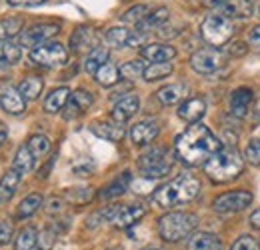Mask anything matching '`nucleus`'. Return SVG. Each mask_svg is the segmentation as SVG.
I'll use <instances>...</instances> for the list:
<instances>
[{
  "label": "nucleus",
  "mask_w": 260,
  "mask_h": 250,
  "mask_svg": "<svg viewBox=\"0 0 260 250\" xmlns=\"http://www.w3.org/2000/svg\"><path fill=\"white\" fill-rule=\"evenodd\" d=\"M222 148L218 136L208 128V126L194 122L192 126H188L174 144L176 157L182 164L186 166H204V162L212 154H216Z\"/></svg>",
  "instance_id": "nucleus-1"
},
{
  "label": "nucleus",
  "mask_w": 260,
  "mask_h": 250,
  "mask_svg": "<svg viewBox=\"0 0 260 250\" xmlns=\"http://www.w3.org/2000/svg\"><path fill=\"white\" fill-rule=\"evenodd\" d=\"M200 192V182L190 174H180L174 180L166 182L154 190L152 202L160 208H174L178 204H186L194 200Z\"/></svg>",
  "instance_id": "nucleus-2"
},
{
  "label": "nucleus",
  "mask_w": 260,
  "mask_h": 250,
  "mask_svg": "<svg viewBox=\"0 0 260 250\" xmlns=\"http://www.w3.org/2000/svg\"><path fill=\"white\" fill-rule=\"evenodd\" d=\"M244 170V158L236 150V146H222L216 154L204 162V172L212 182H230L238 178V174Z\"/></svg>",
  "instance_id": "nucleus-3"
},
{
  "label": "nucleus",
  "mask_w": 260,
  "mask_h": 250,
  "mask_svg": "<svg viewBox=\"0 0 260 250\" xmlns=\"http://www.w3.org/2000/svg\"><path fill=\"white\" fill-rule=\"evenodd\" d=\"M198 226V216L192 212H168L158 220V234L166 242H178L190 236Z\"/></svg>",
  "instance_id": "nucleus-4"
},
{
  "label": "nucleus",
  "mask_w": 260,
  "mask_h": 250,
  "mask_svg": "<svg viewBox=\"0 0 260 250\" xmlns=\"http://www.w3.org/2000/svg\"><path fill=\"white\" fill-rule=\"evenodd\" d=\"M234 34L232 18H228L224 12L220 14H210L202 20L200 24V36L210 44V46H222Z\"/></svg>",
  "instance_id": "nucleus-5"
},
{
  "label": "nucleus",
  "mask_w": 260,
  "mask_h": 250,
  "mask_svg": "<svg viewBox=\"0 0 260 250\" xmlns=\"http://www.w3.org/2000/svg\"><path fill=\"white\" fill-rule=\"evenodd\" d=\"M172 160L164 148H148L138 157V170L146 180L162 178L170 172Z\"/></svg>",
  "instance_id": "nucleus-6"
},
{
  "label": "nucleus",
  "mask_w": 260,
  "mask_h": 250,
  "mask_svg": "<svg viewBox=\"0 0 260 250\" xmlns=\"http://www.w3.org/2000/svg\"><path fill=\"white\" fill-rule=\"evenodd\" d=\"M144 214H146V208L140 206V204H130V206L114 204V206H108V208L100 210L96 216L118 226V228H128L132 224H136Z\"/></svg>",
  "instance_id": "nucleus-7"
},
{
  "label": "nucleus",
  "mask_w": 260,
  "mask_h": 250,
  "mask_svg": "<svg viewBox=\"0 0 260 250\" xmlns=\"http://www.w3.org/2000/svg\"><path fill=\"white\" fill-rule=\"evenodd\" d=\"M30 60L38 66H46V68L62 66L68 60V52L60 42H44V44L32 48Z\"/></svg>",
  "instance_id": "nucleus-8"
},
{
  "label": "nucleus",
  "mask_w": 260,
  "mask_h": 250,
  "mask_svg": "<svg viewBox=\"0 0 260 250\" xmlns=\"http://www.w3.org/2000/svg\"><path fill=\"white\" fill-rule=\"evenodd\" d=\"M226 64V54L216 48H200L190 56V66L198 74H212Z\"/></svg>",
  "instance_id": "nucleus-9"
},
{
  "label": "nucleus",
  "mask_w": 260,
  "mask_h": 250,
  "mask_svg": "<svg viewBox=\"0 0 260 250\" xmlns=\"http://www.w3.org/2000/svg\"><path fill=\"white\" fill-rule=\"evenodd\" d=\"M252 204V194L246 190H234V192H224L214 198L212 208L218 214H234Z\"/></svg>",
  "instance_id": "nucleus-10"
},
{
  "label": "nucleus",
  "mask_w": 260,
  "mask_h": 250,
  "mask_svg": "<svg viewBox=\"0 0 260 250\" xmlns=\"http://www.w3.org/2000/svg\"><path fill=\"white\" fill-rule=\"evenodd\" d=\"M60 30L58 24L54 22H40V24H32L30 28L20 32V46L26 48H36L40 44H44L48 38H52L56 32Z\"/></svg>",
  "instance_id": "nucleus-11"
},
{
  "label": "nucleus",
  "mask_w": 260,
  "mask_h": 250,
  "mask_svg": "<svg viewBox=\"0 0 260 250\" xmlns=\"http://www.w3.org/2000/svg\"><path fill=\"white\" fill-rule=\"evenodd\" d=\"M24 100L26 98L22 96V92L16 86H12L10 82H0V108L2 110L18 116V114H22L26 110V102Z\"/></svg>",
  "instance_id": "nucleus-12"
},
{
  "label": "nucleus",
  "mask_w": 260,
  "mask_h": 250,
  "mask_svg": "<svg viewBox=\"0 0 260 250\" xmlns=\"http://www.w3.org/2000/svg\"><path fill=\"white\" fill-rule=\"evenodd\" d=\"M158 132H160V124L156 118H144L130 128V138L136 146H146L158 136Z\"/></svg>",
  "instance_id": "nucleus-13"
},
{
  "label": "nucleus",
  "mask_w": 260,
  "mask_h": 250,
  "mask_svg": "<svg viewBox=\"0 0 260 250\" xmlns=\"http://www.w3.org/2000/svg\"><path fill=\"white\" fill-rule=\"evenodd\" d=\"M90 130L96 136L104 138V140H110V142H120L126 134L122 122H118L114 118L112 120H94V122H90Z\"/></svg>",
  "instance_id": "nucleus-14"
},
{
  "label": "nucleus",
  "mask_w": 260,
  "mask_h": 250,
  "mask_svg": "<svg viewBox=\"0 0 260 250\" xmlns=\"http://www.w3.org/2000/svg\"><path fill=\"white\" fill-rule=\"evenodd\" d=\"M252 88L248 86H240L236 88L232 96H230V114L236 116V118H244L250 110V104H252Z\"/></svg>",
  "instance_id": "nucleus-15"
},
{
  "label": "nucleus",
  "mask_w": 260,
  "mask_h": 250,
  "mask_svg": "<svg viewBox=\"0 0 260 250\" xmlns=\"http://www.w3.org/2000/svg\"><path fill=\"white\" fill-rule=\"evenodd\" d=\"M140 56L150 60V63H170L176 56V48L170 44H162V42L144 44L140 48Z\"/></svg>",
  "instance_id": "nucleus-16"
},
{
  "label": "nucleus",
  "mask_w": 260,
  "mask_h": 250,
  "mask_svg": "<svg viewBox=\"0 0 260 250\" xmlns=\"http://www.w3.org/2000/svg\"><path fill=\"white\" fill-rule=\"evenodd\" d=\"M206 114V102L204 98L200 96H194V98H186L180 106H178V116L190 124L198 122L202 116Z\"/></svg>",
  "instance_id": "nucleus-17"
},
{
  "label": "nucleus",
  "mask_w": 260,
  "mask_h": 250,
  "mask_svg": "<svg viewBox=\"0 0 260 250\" xmlns=\"http://www.w3.org/2000/svg\"><path fill=\"white\" fill-rule=\"evenodd\" d=\"M138 108H140V98H138L136 94L122 96V98L114 104V108H112V118L124 124L126 120H130V118L138 112Z\"/></svg>",
  "instance_id": "nucleus-18"
},
{
  "label": "nucleus",
  "mask_w": 260,
  "mask_h": 250,
  "mask_svg": "<svg viewBox=\"0 0 260 250\" xmlns=\"http://www.w3.org/2000/svg\"><path fill=\"white\" fill-rule=\"evenodd\" d=\"M94 102V96L92 92L84 90V88H78L70 94L68 102H66V110H68V118L70 116H76V114H82L84 110L90 108V104Z\"/></svg>",
  "instance_id": "nucleus-19"
},
{
  "label": "nucleus",
  "mask_w": 260,
  "mask_h": 250,
  "mask_svg": "<svg viewBox=\"0 0 260 250\" xmlns=\"http://www.w3.org/2000/svg\"><path fill=\"white\" fill-rule=\"evenodd\" d=\"M220 8H222V12L226 14L228 18L242 20V18H248L252 14L254 4H252V0H222Z\"/></svg>",
  "instance_id": "nucleus-20"
},
{
  "label": "nucleus",
  "mask_w": 260,
  "mask_h": 250,
  "mask_svg": "<svg viewBox=\"0 0 260 250\" xmlns=\"http://www.w3.org/2000/svg\"><path fill=\"white\" fill-rule=\"evenodd\" d=\"M130 180H132V176H130V172H122V174H118L110 184H106V186L100 190V198L102 200H112V198H118V196H122L130 186Z\"/></svg>",
  "instance_id": "nucleus-21"
},
{
  "label": "nucleus",
  "mask_w": 260,
  "mask_h": 250,
  "mask_svg": "<svg viewBox=\"0 0 260 250\" xmlns=\"http://www.w3.org/2000/svg\"><path fill=\"white\" fill-rule=\"evenodd\" d=\"M70 48L74 52H82V50H94L96 48V34L86 28L80 26L78 30L70 36Z\"/></svg>",
  "instance_id": "nucleus-22"
},
{
  "label": "nucleus",
  "mask_w": 260,
  "mask_h": 250,
  "mask_svg": "<svg viewBox=\"0 0 260 250\" xmlns=\"http://www.w3.org/2000/svg\"><path fill=\"white\" fill-rule=\"evenodd\" d=\"M168 18H170V12H168V8H154V10H150L148 12V16L140 22V24H136V30L142 32V34H146L148 30H158L162 24L168 22Z\"/></svg>",
  "instance_id": "nucleus-23"
},
{
  "label": "nucleus",
  "mask_w": 260,
  "mask_h": 250,
  "mask_svg": "<svg viewBox=\"0 0 260 250\" xmlns=\"http://www.w3.org/2000/svg\"><path fill=\"white\" fill-rule=\"evenodd\" d=\"M186 92H188L186 84L176 82V84H166V86H162V88L156 92V98H158V102H160V104L170 106V104L180 102V100L186 96Z\"/></svg>",
  "instance_id": "nucleus-24"
},
{
  "label": "nucleus",
  "mask_w": 260,
  "mask_h": 250,
  "mask_svg": "<svg viewBox=\"0 0 260 250\" xmlns=\"http://www.w3.org/2000/svg\"><path fill=\"white\" fill-rule=\"evenodd\" d=\"M222 240L212 232H196L188 240V250H220Z\"/></svg>",
  "instance_id": "nucleus-25"
},
{
  "label": "nucleus",
  "mask_w": 260,
  "mask_h": 250,
  "mask_svg": "<svg viewBox=\"0 0 260 250\" xmlns=\"http://www.w3.org/2000/svg\"><path fill=\"white\" fill-rule=\"evenodd\" d=\"M22 50L18 44L10 42V40H0V70H6L10 66L20 60Z\"/></svg>",
  "instance_id": "nucleus-26"
},
{
  "label": "nucleus",
  "mask_w": 260,
  "mask_h": 250,
  "mask_svg": "<svg viewBox=\"0 0 260 250\" xmlns=\"http://www.w3.org/2000/svg\"><path fill=\"white\" fill-rule=\"evenodd\" d=\"M70 94H72L70 92V88H66V86L54 88L52 92L46 96V100H44V110H46V112H50V114L60 112V110L66 106V102H68Z\"/></svg>",
  "instance_id": "nucleus-27"
},
{
  "label": "nucleus",
  "mask_w": 260,
  "mask_h": 250,
  "mask_svg": "<svg viewBox=\"0 0 260 250\" xmlns=\"http://www.w3.org/2000/svg\"><path fill=\"white\" fill-rule=\"evenodd\" d=\"M20 172L18 170H14V168H10L4 176H2V180H0V200L2 202H6V200H10L12 196H14V192H16V188L20 184Z\"/></svg>",
  "instance_id": "nucleus-28"
},
{
  "label": "nucleus",
  "mask_w": 260,
  "mask_h": 250,
  "mask_svg": "<svg viewBox=\"0 0 260 250\" xmlns=\"http://www.w3.org/2000/svg\"><path fill=\"white\" fill-rule=\"evenodd\" d=\"M16 250H40V242H38V232L34 226H26L18 232L16 242H14Z\"/></svg>",
  "instance_id": "nucleus-29"
},
{
  "label": "nucleus",
  "mask_w": 260,
  "mask_h": 250,
  "mask_svg": "<svg viewBox=\"0 0 260 250\" xmlns=\"http://www.w3.org/2000/svg\"><path fill=\"white\" fill-rule=\"evenodd\" d=\"M34 164H36V158H34V154L30 152L28 144L20 146V148L16 150V154H14V164H12V168L18 170L20 174H28L34 168Z\"/></svg>",
  "instance_id": "nucleus-30"
},
{
  "label": "nucleus",
  "mask_w": 260,
  "mask_h": 250,
  "mask_svg": "<svg viewBox=\"0 0 260 250\" xmlns=\"http://www.w3.org/2000/svg\"><path fill=\"white\" fill-rule=\"evenodd\" d=\"M24 28V20L20 16H6L0 20V40H12Z\"/></svg>",
  "instance_id": "nucleus-31"
},
{
  "label": "nucleus",
  "mask_w": 260,
  "mask_h": 250,
  "mask_svg": "<svg viewBox=\"0 0 260 250\" xmlns=\"http://www.w3.org/2000/svg\"><path fill=\"white\" fill-rule=\"evenodd\" d=\"M108 56H110V52H108L106 46H96L94 50L88 52V56H86V60H84V70H86L88 74H96L98 68H100L102 64L108 63Z\"/></svg>",
  "instance_id": "nucleus-32"
},
{
  "label": "nucleus",
  "mask_w": 260,
  "mask_h": 250,
  "mask_svg": "<svg viewBox=\"0 0 260 250\" xmlns=\"http://www.w3.org/2000/svg\"><path fill=\"white\" fill-rule=\"evenodd\" d=\"M94 78H96V82L100 86H114L118 82V78H120V68L114 66L112 63L102 64L96 70Z\"/></svg>",
  "instance_id": "nucleus-33"
},
{
  "label": "nucleus",
  "mask_w": 260,
  "mask_h": 250,
  "mask_svg": "<svg viewBox=\"0 0 260 250\" xmlns=\"http://www.w3.org/2000/svg\"><path fill=\"white\" fill-rule=\"evenodd\" d=\"M42 194H38V192H32V194H28L26 198H22V202L18 204V208H16V216L18 218H28V216H32L34 212L42 206Z\"/></svg>",
  "instance_id": "nucleus-34"
},
{
  "label": "nucleus",
  "mask_w": 260,
  "mask_h": 250,
  "mask_svg": "<svg viewBox=\"0 0 260 250\" xmlns=\"http://www.w3.org/2000/svg\"><path fill=\"white\" fill-rule=\"evenodd\" d=\"M172 70H174V66H172L170 63H152L150 66H146V68H144L142 78H144L146 82L162 80V78H166V76H170V74H172Z\"/></svg>",
  "instance_id": "nucleus-35"
},
{
  "label": "nucleus",
  "mask_w": 260,
  "mask_h": 250,
  "mask_svg": "<svg viewBox=\"0 0 260 250\" xmlns=\"http://www.w3.org/2000/svg\"><path fill=\"white\" fill-rule=\"evenodd\" d=\"M42 88H44V80L42 78H38V76H28V78H24L22 82H20V86H18V90L22 92V96L26 98V100H36L40 92H42Z\"/></svg>",
  "instance_id": "nucleus-36"
},
{
  "label": "nucleus",
  "mask_w": 260,
  "mask_h": 250,
  "mask_svg": "<svg viewBox=\"0 0 260 250\" xmlns=\"http://www.w3.org/2000/svg\"><path fill=\"white\" fill-rule=\"evenodd\" d=\"M132 34L134 32H130L124 26H114V28H108L106 30V42L112 44V46H130Z\"/></svg>",
  "instance_id": "nucleus-37"
},
{
  "label": "nucleus",
  "mask_w": 260,
  "mask_h": 250,
  "mask_svg": "<svg viewBox=\"0 0 260 250\" xmlns=\"http://www.w3.org/2000/svg\"><path fill=\"white\" fill-rule=\"evenodd\" d=\"M148 12H150V8L146 6V4H136V6H132V8H128L122 16H120V20L122 22H126V24H140L146 16H148Z\"/></svg>",
  "instance_id": "nucleus-38"
},
{
  "label": "nucleus",
  "mask_w": 260,
  "mask_h": 250,
  "mask_svg": "<svg viewBox=\"0 0 260 250\" xmlns=\"http://www.w3.org/2000/svg\"><path fill=\"white\" fill-rule=\"evenodd\" d=\"M28 148H30V152L34 154V158L38 160V158H42L48 150H50V140L44 136V134H34L28 138Z\"/></svg>",
  "instance_id": "nucleus-39"
},
{
  "label": "nucleus",
  "mask_w": 260,
  "mask_h": 250,
  "mask_svg": "<svg viewBox=\"0 0 260 250\" xmlns=\"http://www.w3.org/2000/svg\"><path fill=\"white\" fill-rule=\"evenodd\" d=\"M144 68H146V66H144L142 60H128V63H124L120 66V76H122L124 80L132 82V80H136L138 76L144 74Z\"/></svg>",
  "instance_id": "nucleus-40"
},
{
  "label": "nucleus",
  "mask_w": 260,
  "mask_h": 250,
  "mask_svg": "<svg viewBox=\"0 0 260 250\" xmlns=\"http://www.w3.org/2000/svg\"><path fill=\"white\" fill-rule=\"evenodd\" d=\"M64 198L72 204H86L92 200V188H70V190H66Z\"/></svg>",
  "instance_id": "nucleus-41"
},
{
  "label": "nucleus",
  "mask_w": 260,
  "mask_h": 250,
  "mask_svg": "<svg viewBox=\"0 0 260 250\" xmlns=\"http://www.w3.org/2000/svg\"><path fill=\"white\" fill-rule=\"evenodd\" d=\"M244 160L254 164V166H260V138H252L246 148H244Z\"/></svg>",
  "instance_id": "nucleus-42"
},
{
  "label": "nucleus",
  "mask_w": 260,
  "mask_h": 250,
  "mask_svg": "<svg viewBox=\"0 0 260 250\" xmlns=\"http://www.w3.org/2000/svg\"><path fill=\"white\" fill-rule=\"evenodd\" d=\"M230 250H260V242L254 236L244 234L238 240H234V244L230 246Z\"/></svg>",
  "instance_id": "nucleus-43"
},
{
  "label": "nucleus",
  "mask_w": 260,
  "mask_h": 250,
  "mask_svg": "<svg viewBox=\"0 0 260 250\" xmlns=\"http://www.w3.org/2000/svg\"><path fill=\"white\" fill-rule=\"evenodd\" d=\"M12 234H14L12 222L10 220H0V244H8L12 240Z\"/></svg>",
  "instance_id": "nucleus-44"
},
{
  "label": "nucleus",
  "mask_w": 260,
  "mask_h": 250,
  "mask_svg": "<svg viewBox=\"0 0 260 250\" xmlns=\"http://www.w3.org/2000/svg\"><path fill=\"white\" fill-rule=\"evenodd\" d=\"M248 46H250L252 50L260 52V24L254 26V28L250 30V34H248Z\"/></svg>",
  "instance_id": "nucleus-45"
},
{
  "label": "nucleus",
  "mask_w": 260,
  "mask_h": 250,
  "mask_svg": "<svg viewBox=\"0 0 260 250\" xmlns=\"http://www.w3.org/2000/svg\"><path fill=\"white\" fill-rule=\"evenodd\" d=\"M10 6H38L44 4L46 0H6Z\"/></svg>",
  "instance_id": "nucleus-46"
},
{
  "label": "nucleus",
  "mask_w": 260,
  "mask_h": 250,
  "mask_svg": "<svg viewBox=\"0 0 260 250\" xmlns=\"http://www.w3.org/2000/svg\"><path fill=\"white\" fill-rule=\"evenodd\" d=\"M246 50H248V48H246L244 42H234V44L230 46V54H232V56H244Z\"/></svg>",
  "instance_id": "nucleus-47"
},
{
  "label": "nucleus",
  "mask_w": 260,
  "mask_h": 250,
  "mask_svg": "<svg viewBox=\"0 0 260 250\" xmlns=\"http://www.w3.org/2000/svg\"><path fill=\"white\" fill-rule=\"evenodd\" d=\"M250 224H252L254 228H258V230H260V208H258V210H254V212L250 214Z\"/></svg>",
  "instance_id": "nucleus-48"
},
{
  "label": "nucleus",
  "mask_w": 260,
  "mask_h": 250,
  "mask_svg": "<svg viewBox=\"0 0 260 250\" xmlns=\"http://www.w3.org/2000/svg\"><path fill=\"white\" fill-rule=\"evenodd\" d=\"M6 136H8V126L4 124V122H0V146L6 140Z\"/></svg>",
  "instance_id": "nucleus-49"
},
{
  "label": "nucleus",
  "mask_w": 260,
  "mask_h": 250,
  "mask_svg": "<svg viewBox=\"0 0 260 250\" xmlns=\"http://www.w3.org/2000/svg\"><path fill=\"white\" fill-rule=\"evenodd\" d=\"M252 118H254V120H260V96L256 98V102H254V108H252Z\"/></svg>",
  "instance_id": "nucleus-50"
},
{
  "label": "nucleus",
  "mask_w": 260,
  "mask_h": 250,
  "mask_svg": "<svg viewBox=\"0 0 260 250\" xmlns=\"http://www.w3.org/2000/svg\"><path fill=\"white\" fill-rule=\"evenodd\" d=\"M144 250H160V248H156V246H148V248H144Z\"/></svg>",
  "instance_id": "nucleus-51"
},
{
  "label": "nucleus",
  "mask_w": 260,
  "mask_h": 250,
  "mask_svg": "<svg viewBox=\"0 0 260 250\" xmlns=\"http://www.w3.org/2000/svg\"><path fill=\"white\" fill-rule=\"evenodd\" d=\"M256 14L260 16V2H258V6H256Z\"/></svg>",
  "instance_id": "nucleus-52"
},
{
  "label": "nucleus",
  "mask_w": 260,
  "mask_h": 250,
  "mask_svg": "<svg viewBox=\"0 0 260 250\" xmlns=\"http://www.w3.org/2000/svg\"><path fill=\"white\" fill-rule=\"evenodd\" d=\"M216 2H218V4H222V0H216Z\"/></svg>",
  "instance_id": "nucleus-53"
}]
</instances>
